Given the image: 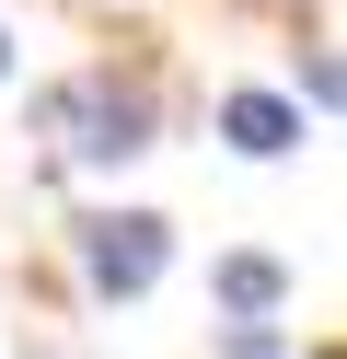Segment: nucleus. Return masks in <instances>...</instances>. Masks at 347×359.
Wrapping results in <instances>:
<instances>
[{"label":"nucleus","instance_id":"f257e3e1","mask_svg":"<svg viewBox=\"0 0 347 359\" xmlns=\"http://www.w3.org/2000/svg\"><path fill=\"white\" fill-rule=\"evenodd\" d=\"M58 140L81 163H128V151H151V93L139 81H69L58 93Z\"/></svg>","mask_w":347,"mask_h":359},{"label":"nucleus","instance_id":"f03ea898","mask_svg":"<svg viewBox=\"0 0 347 359\" xmlns=\"http://www.w3.org/2000/svg\"><path fill=\"white\" fill-rule=\"evenodd\" d=\"M81 266H93V290H151V278H162V220H151V209L81 220Z\"/></svg>","mask_w":347,"mask_h":359},{"label":"nucleus","instance_id":"7ed1b4c3","mask_svg":"<svg viewBox=\"0 0 347 359\" xmlns=\"http://www.w3.org/2000/svg\"><path fill=\"white\" fill-rule=\"evenodd\" d=\"M220 128H231V151H254V163H278V151L301 140V116H290L278 93H231V104H220Z\"/></svg>","mask_w":347,"mask_h":359},{"label":"nucleus","instance_id":"20e7f679","mask_svg":"<svg viewBox=\"0 0 347 359\" xmlns=\"http://www.w3.org/2000/svg\"><path fill=\"white\" fill-rule=\"evenodd\" d=\"M220 290H231V313H278V266H266V255H231Z\"/></svg>","mask_w":347,"mask_h":359},{"label":"nucleus","instance_id":"39448f33","mask_svg":"<svg viewBox=\"0 0 347 359\" xmlns=\"http://www.w3.org/2000/svg\"><path fill=\"white\" fill-rule=\"evenodd\" d=\"M0 70H12V35H0Z\"/></svg>","mask_w":347,"mask_h":359}]
</instances>
